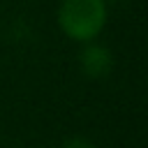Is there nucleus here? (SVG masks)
Wrapping results in <instances>:
<instances>
[{
    "label": "nucleus",
    "instance_id": "3",
    "mask_svg": "<svg viewBox=\"0 0 148 148\" xmlns=\"http://www.w3.org/2000/svg\"><path fill=\"white\" fill-rule=\"evenodd\" d=\"M60 148H95V146H92L86 136H69V139L62 141Z\"/></svg>",
    "mask_w": 148,
    "mask_h": 148
},
{
    "label": "nucleus",
    "instance_id": "2",
    "mask_svg": "<svg viewBox=\"0 0 148 148\" xmlns=\"http://www.w3.org/2000/svg\"><path fill=\"white\" fill-rule=\"evenodd\" d=\"M81 69L86 76L90 79H102L111 72L113 67V58H111V51L102 44H92V42H86V49L81 51Z\"/></svg>",
    "mask_w": 148,
    "mask_h": 148
},
{
    "label": "nucleus",
    "instance_id": "1",
    "mask_svg": "<svg viewBox=\"0 0 148 148\" xmlns=\"http://www.w3.org/2000/svg\"><path fill=\"white\" fill-rule=\"evenodd\" d=\"M106 23V0H62L58 25L74 42H92Z\"/></svg>",
    "mask_w": 148,
    "mask_h": 148
}]
</instances>
